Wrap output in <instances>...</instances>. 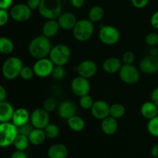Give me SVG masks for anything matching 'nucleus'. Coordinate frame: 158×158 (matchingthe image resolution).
Returning a JSON list of instances; mask_svg holds the SVG:
<instances>
[{
  "mask_svg": "<svg viewBox=\"0 0 158 158\" xmlns=\"http://www.w3.org/2000/svg\"><path fill=\"white\" fill-rule=\"evenodd\" d=\"M52 47L49 39L45 36L40 35L34 37L29 42V46H28V51L31 57L39 60V59L49 57V52Z\"/></svg>",
  "mask_w": 158,
  "mask_h": 158,
  "instance_id": "1",
  "label": "nucleus"
},
{
  "mask_svg": "<svg viewBox=\"0 0 158 158\" xmlns=\"http://www.w3.org/2000/svg\"><path fill=\"white\" fill-rule=\"evenodd\" d=\"M40 15L47 20H57L63 11L62 0H41L38 9Z\"/></svg>",
  "mask_w": 158,
  "mask_h": 158,
  "instance_id": "2",
  "label": "nucleus"
},
{
  "mask_svg": "<svg viewBox=\"0 0 158 158\" xmlns=\"http://www.w3.org/2000/svg\"><path fill=\"white\" fill-rule=\"evenodd\" d=\"M23 62L18 57H9L6 59L2 66V74L7 80H15L19 77L22 68H23Z\"/></svg>",
  "mask_w": 158,
  "mask_h": 158,
  "instance_id": "3",
  "label": "nucleus"
},
{
  "mask_svg": "<svg viewBox=\"0 0 158 158\" xmlns=\"http://www.w3.org/2000/svg\"><path fill=\"white\" fill-rule=\"evenodd\" d=\"M71 50L69 46L63 43H59L52 47L49 58L55 66H65L69 61Z\"/></svg>",
  "mask_w": 158,
  "mask_h": 158,
  "instance_id": "4",
  "label": "nucleus"
},
{
  "mask_svg": "<svg viewBox=\"0 0 158 158\" xmlns=\"http://www.w3.org/2000/svg\"><path fill=\"white\" fill-rule=\"evenodd\" d=\"M94 33V23L88 19H82L77 21L73 29L74 38L80 42H85L92 37Z\"/></svg>",
  "mask_w": 158,
  "mask_h": 158,
  "instance_id": "5",
  "label": "nucleus"
},
{
  "mask_svg": "<svg viewBox=\"0 0 158 158\" xmlns=\"http://www.w3.org/2000/svg\"><path fill=\"white\" fill-rule=\"evenodd\" d=\"M18 134V127L12 122H0V147L6 148L13 145Z\"/></svg>",
  "mask_w": 158,
  "mask_h": 158,
  "instance_id": "6",
  "label": "nucleus"
},
{
  "mask_svg": "<svg viewBox=\"0 0 158 158\" xmlns=\"http://www.w3.org/2000/svg\"><path fill=\"white\" fill-rule=\"evenodd\" d=\"M99 39L103 44L112 46L119 42L120 33L117 27L111 25H103L99 30Z\"/></svg>",
  "mask_w": 158,
  "mask_h": 158,
  "instance_id": "7",
  "label": "nucleus"
},
{
  "mask_svg": "<svg viewBox=\"0 0 158 158\" xmlns=\"http://www.w3.org/2000/svg\"><path fill=\"white\" fill-rule=\"evenodd\" d=\"M118 74L120 80L127 85H134L140 78V71L134 64H123Z\"/></svg>",
  "mask_w": 158,
  "mask_h": 158,
  "instance_id": "8",
  "label": "nucleus"
},
{
  "mask_svg": "<svg viewBox=\"0 0 158 158\" xmlns=\"http://www.w3.org/2000/svg\"><path fill=\"white\" fill-rule=\"evenodd\" d=\"M32 10L24 3H19L12 6L9 10V15L15 22H26L32 16Z\"/></svg>",
  "mask_w": 158,
  "mask_h": 158,
  "instance_id": "9",
  "label": "nucleus"
},
{
  "mask_svg": "<svg viewBox=\"0 0 158 158\" xmlns=\"http://www.w3.org/2000/svg\"><path fill=\"white\" fill-rule=\"evenodd\" d=\"M50 117L49 113L43 108H37L34 109L30 114V121L32 126L35 129H44L49 123Z\"/></svg>",
  "mask_w": 158,
  "mask_h": 158,
  "instance_id": "10",
  "label": "nucleus"
},
{
  "mask_svg": "<svg viewBox=\"0 0 158 158\" xmlns=\"http://www.w3.org/2000/svg\"><path fill=\"white\" fill-rule=\"evenodd\" d=\"M55 65L53 64L49 57L39 59L34 63L33 68L35 75L39 77H47L51 76Z\"/></svg>",
  "mask_w": 158,
  "mask_h": 158,
  "instance_id": "11",
  "label": "nucleus"
},
{
  "mask_svg": "<svg viewBox=\"0 0 158 158\" xmlns=\"http://www.w3.org/2000/svg\"><path fill=\"white\" fill-rule=\"evenodd\" d=\"M90 88L91 86L89 80L79 75L74 77L70 84L71 91L78 97H82L89 94L90 91Z\"/></svg>",
  "mask_w": 158,
  "mask_h": 158,
  "instance_id": "12",
  "label": "nucleus"
},
{
  "mask_svg": "<svg viewBox=\"0 0 158 158\" xmlns=\"http://www.w3.org/2000/svg\"><path fill=\"white\" fill-rule=\"evenodd\" d=\"M98 67L97 63L93 60H83L79 63L77 67V72L79 76L86 79L94 77L97 72Z\"/></svg>",
  "mask_w": 158,
  "mask_h": 158,
  "instance_id": "13",
  "label": "nucleus"
},
{
  "mask_svg": "<svg viewBox=\"0 0 158 158\" xmlns=\"http://www.w3.org/2000/svg\"><path fill=\"white\" fill-rule=\"evenodd\" d=\"M139 70L146 74H154L158 72V56L149 54L143 57L139 63Z\"/></svg>",
  "mask_w": 158,
  "mask_h": 158,
  "instance_id": "14",
  "label": "nucleus"
},
{
  "mask_svg": "<svg viewBox=\"0 0 158 158\" xmlns=\"http://www.w3.org/2000/svg\"><path fill=\"white\" fill-rule=\"evenodd\" d=\"M90 112L94 118L103 120L110 116V105L104 100H97L94 102Z\"/></svg>",
  "mask_w": 158,
  "mask_h": 158,
  "instance_id": "15",
  "label": "nucleus"
},
{
  "mask_svg": "<svg viewBox=\"0 0 158 158\" xmlns=\"http://www.w3.org/2000/svg\"><path fill=\"white\" fill-rule=\"evenodd\" d=\"M57 112L60 118L67 120L70 117L77 115V106L73 101L64 100L59 104Z\"/></svg>",
  "mask_w": 158,
  "mask_h": 158,
  "instance_id": "16",
  "label": "nucleus"
},
{
  "mask_svg": "<svg viewBox=\"0 0 158 158\" xmlns=\"http://www.w3.org/2000/svg\"><path fill=\"white\" fill-rule=\"evenodd\" d=\"M77 21L78 20H77L76 15L70 12H62L57 18V22L60 25V29L63 30H73Z\"/></svg>",
  "mask_w": 158,
  "mask_h": 158,
  "instance_id": "17",
  "label": "nucleus"
},
{
  "mask_svg": "<svg viewBox=\"0 0 158 158\" xmlns=\"http://www.w3.org/2000/svg\"><path fill=\"white\" fill-rule=\"evenodd\" d=\"M122 66H123V62L121 59L111 57L104 60L102 64V68L106 74H114L116 73H119Z\"/></svg>",
  "mask_w": 158,
  "mask_h": 158,
  "instance_id": "18",
  "label": "nucleus"
},
{
  "mask_svg": "<svg viewBox=\"0 0 158 158\" xmlns=\"http://www.w3.org/2000/svg\"><path fill=\"white\" fill-rule=\"evenodd\" d=\"M30 121V113L26 108H19L15 109L12 122L17 127L25 125Z\"/></svg>",
  "mask_w": 158,
  "mask_h": 158,
  "instance_id": "19",
  "label": "nucleus"
},
{
  "mask_svg": "<svg viewBox=\"0 0 158 158\" xmlns=\"http://www.w3.org/2000/svg\"><path fill=\"white\" fill-rule=\"evenodd\" d=\"M100 128H101L102 132L107 136H112V135L115 134L118 129L117 119H114L111 116L105 118L104 119L101 120Z\"/></svg>",
  "mask_w": 158,
  "mask_h": 158,
  "instance_id": "20",
  "label": "nucleus"
},
{
  "mask_svg": "<svg viewBox=\"0 0 158 158\" xmlns=\"http://www.w3.org/2000/svg\"><path fill=\"white\" fill-rule=\"evenodd\" d=\"M69 150L66 145L63 143L52 144L48 149L47 155L49 158H66Z\"/></svg>",
  "mask_w": 158,
  "mask_h": 158,
  "instance_id": "21",
  "label": "nucleus"
},
{
  "mask_svg": "<svg viewBox=\"0 0 158 158\" xmlns=\"http://www.w3.org/2000/svg\"><path fill=\"white\" fill-rule=\"evenodd\" d=\"M14 111L15 109L10 102H0V122H12Z\"/></svg>",
  "mask_w": 158,
  "mask_h": 158,
  "instance_id": "22",
  "label": "nucleus"
},
{
  "mask_svg": "<svg viewBox=\"0 0 158 158\" xmlns=\"http://www.w3.org/2000/svg\"><path fill=\"white\" fill-rule=\"evenodd\" d=\"M60 29V27L57 20H47L42 28L43 35L49 39L55 37L59 33Z\"/></svg>",
  "mask_w": 158,
  "mask_h": 158,
  "instance_id": "23",
  "label": "nucleus"
},
{
  "mask_svg": "<svg viewBox=\"0 0 158 158\" xmlns=\"http://www.w3.org/2000/svg\"><path fill=\"white\" fill-rule=\"evenodd\" d=\"M140 113L144 119L150 120L157 116L158 107L151 101L145 102L140 107Z\"/></svg>",
  "mask_w": 158,
  "mask_h": 158,
  "instance_id": "24",
  "label": "nucleus"
},
{
  "mask_svg": "<svg viewBox=\"0 0 158 158\" xmlns=\"http://www.w3.org/2000/svg\"><path fill=\"white\" fill-rule=\"evenodd\" d=\"M67 125L72 131L78 133V132H81L84 129L86 122L81 116L75 115L67 119Z\"/></svg>",
  "mask_w": 158,
  "mask_h": 158,
  "instance_id": "25",
  "label": "nucleus"
},
{
  "mask_svg": "<svg viewBox=\"0 0 158 158\" xmlns=\"http://www.w3.org/2000/svg\"><path fill=\"white\" fill-rule=\"evenodd\" d=\"M28 137H29L30 144L33 146L41 145V144H43L45 142L46 139V136L44 132V129L35 128L33 129V130L31 132V133Z\"/></svg>",
  "mask_w": 158,
  "mask_h": 158,
  "instance_id": "26",
  "label": "nucleus"
},
{
  "mask_svg": "<svg viewBox=\"0 0 158 158\" xmlns=\"http://www.w3.org/2000/svg\"><path fill=\"white\" fill-rule=\"evenodd\" d=\"M105 15V11L103 7L100 6H94L89 9L88 12V20L92 23H98L101 21Z\"/></svg>",
  "mask_w": 158,
  "mask_h": 158,
  "instance_id": "27",
  "label": "nucleus"
},
{
  "mask_svg": "<svg viewBox=\"0 0 158 158\" xmlns=\"http://www.w3.org/2000/svg\"><path fill=\"white\" fill-rule=\"evenodd\" d=\"M125 112H126V108L122 104L117 102L110 105V116L114 119H121L125 115Z\"/></svg>",
  "mask_w": 158,
  "mask_h": 158,
  "instance_id": "28",
  "label": "nucleus"
},
{
  "mask_svg": "<svg viewBox=\"0 0 158 158\" xmlns=\"http://www.w3.org/2000/svg\"><path fill=\"white\" fill-rule=\"evenodd\" d=\"M14 50V43L9 38L0 37V53L2 54H10Z\"/></svg>",
  "mask_w": 158,
  "mask_h": 158,
  "instance_id": "29",
  "label": "nucleus"
},
{
  "mask_svg": "<svg viewBox=\"0 0 158 158\" xmlns=\"http://www.w3.org/2000/svg\"><path fill=\"white\" fill-rule=\"evenodd\" d=\"M29 144H30V142H29V137L21 134L17 135L13 143V146L15 147V150H21V151H25L29 147Z\"/></svg>",
  "mask_w": 158,
  "mask_h": 158,
  "instance_id": "30",
  "label": "nucleus"
},
{
  "mask_svg": "<svg viewBox=\"0 0 158 158\" xmlns=\"http://www.w3.org/2000/svg\"><path fill=\"white\" fill-rule=\"evenodd\" d=\"M44 132L45 133H46V138L53 139H56V137H58V136L60 135V128H59L58 125H56V124L50 123V122H49V123L46 125V128L44 129Z\"/></svg>",
  "mask_w": 158,
  "mask_h": 158,
  "instance_id": "31",
  "label": "nucleus"
},
{
  "mask_svg": "<svg viewBox=\"0 0 158 158\" xmlns=\"http://www.w3.org/2000/svg\"><path fill=\"white\" fill-rule=\"evenodd\" d=\"M94 102L95 101L94 100L92 96L89 95V94L82 96V97H80V99H79L80 106L84 110H90L93 105H94Z\"/></svg>",
  "mask_w": 158,
  "mask_h": 158,
  "instance_id": "32",
  "label": "nucleus"
},
{
  "mask_svg": "<svg viewBox=\"0 0 158 158\" xmlns=\"http://www.w3.org/2000/svg\"><path fill=\"white\" fill-rule=\"evenodd\" d=\"M147 129L151 136L158 138V116L148 120Z\"/></svg>",
  "mask_w": 158,
  "mask_h": 158,
  "instance_id": "33",
  "label": "nucleus"
},
{
  "mask_svg": "<svg viewBox=\"0 0 158 158\" xmlns=\"http://www.w3.org/2000/svg\"><path fill=\"white\" fill-rule=\"evenodd\" d=\"M58 107L57 101L54 97H48L44 100L43 104V108L49 113L53 112Z\"/></svg>",
  "mask_w": 158,
  "mask_h": 158,
  "instance_id": "34",
  "label": "nucleus"
},
{
  "mask_svg": "<svg viewBox=\"0 0 158 158\" xmlns=\"http://www.w3.org/2000/svg\"><path fill=\"white\" fill-rule=\"evenodd\" d=\"M66 75V71L64 66H55L52 71V78L56 81H62L65 78Z\"/></svg>",
  "mask_w": 158,
  "mask_h": 158,
  "instance_id": "35",
  "label": "nucleus"
},
{
  "mask_svg": "<svg viewBox=\"0 0 158 158\" xmlns=\"http://www.w3.org/2000/svg\"><path fill=\"white\" fill-rule=\"evenodd\" d=\"M35 75L33 68L29 66H23L20 72L19 77L24 81H29Z\"/></svg>",
  "mask_w": 158,
  "mask_h": 158,
  "instance_id": "36",
  "label": "nucleus"
},
{
  "mask_svg": "<svg viewBox=\"0 0 158 158\" xmlns=\"http://www.w3.org/2000/svg\"><path fill=\"white\" fill-rule=\"evenodd\" d=\"M135 54L132 51H126L123 54L121 57V60L123 64H133L135 61Z\"/></svg>",
  "mask_w": 158,
  "mask_h": 158,
  "instance_id": "37",
  "label": "nucleus"
},
{
  "mask_svg": "<svg viewBox=\"0 0 158 158\" xmlns=\"http://www.w3.org/2000/svg\"><path fill=\"white\" fill-rule=\"evenodd\" d=\"M145 43L150 46H157L158 44V34L154 32L147 34L145 37Z\"/></svg>",
  "mask_w": 158,
  "mask_h": 158,
  "instance_id": "38",
  "label": "nucleus"
},
{
  "mask_svg": "<svg viewBox=\"0 0 158 158\" xmlns=\"http://www.w3.org/2000/svg\"><path fill=\"white\" fill-rule=\"evenodd\" d=\"M34 127L32 126V125L31 124L30 122H27L25 125H21V126L18 127V133L19 134L24 135V136H29V134L31 133V132L33 130Z\"/></svg>",
  "mask_w": 158,
  "mask_h": 158,
  "instance_id": "39",
  "label": "nucleus"
},
{
  "mask_svg": "<svg viewBox=\"0 0 158 158\" xmlns=\"http://www.w3.org/2000/svg\"><path fill=\"white\" fill-rule=\"evenodd\" d=\"M9 17L10 15H9V12H8V10L0 9V27L7 24Z\"/></svg>",
  "mask_w": 158,
  "mask_h": 158,
  "instance_id": "40",
  "label": "nucleus"
},
{
  "mask_svg": "<svg viewBox=\"0 0 158 158\" xmlns=\"http://www.w3.org/2000/svg\"><path fill=\"white\" fill-rule=\"evenodd\" d=\"M131 4L136 9H143L149 3V0H131Z\"/></svg>",
  "mask_w": 158,
  "mask_h": 158,
  "instance_id": "41",
  "label": "nucleus"
},
{
  "mask_svg": "<svg viewBox=\"0 0 158 158\" xmlns=\"http://www.w3.org/2000/svg\"><path fill=\"white\" fill-rule=\"evenodd\" d=\"M41 3V0H26V5L30 8L32 10L38 9Z\"/></svg>",
  "mask_w": 158,
  "mask_h": 158,
  "instance_id": "42",
  "label": "nucleus"
},
{
  "mask_svg": "<svg viewBox=\"0 0 158 158\" xmlns=\"http://www.w3.org/2000/svg\"><path fill=\"white\" fill-rule=\"evenodd\" d=\"M151 25L153 28L158 29V10L155 11L151 17Z\"/></svg>",
  "mask_w": 158,
  "mask_h": 158,
  "instance_id": "43",
  "label": "nucleus"
},
{
  "mask_svg": "<svg viewBox=\"0 0 158 158\" xmlns=\"http://www.w3.org/2000/svg\"><path fill=\"white\" fill-rule=\"evenodd\" d=\"M13 0H0V9L8 10L12 7Z\"/></svg>",
  "mask_w": 158,
  "mask_h": 158,
  "instance_id": "44",
  "label": "nucleus"
},
{
  "mask_svg": "<svg viewBox=\"0 0 158 158\" xmlns=\"http://www.w3.org/2000/svg\"><path fill=\"white\" fill-rule=\"evenodd\" d=\"M10 158H28V156L25 151L15 150L11 154Z\"/></svg>",
  "mask_w": 158,
  "mask_h": 158,
  "instance_id": "45",
  "label": "nucleus"
},
{
  "mask_svg": "<svg viewBox=\"0 0 158 158\" xmlns=\"http://www.w3.org/2000/svg\"><path fill=\"white\" fill-rule=\"evenodd\" d=\"M151 102H154L156 105L158 107V87H156L152 91L151 94Z\"/></svg>",
  "mask_w": 158,
  "mask_h": 158,
  "instance_id": "46",
  "label": "nucleus"
},
{
  "mask_svg": "<svg viewBox=\"0 0 158 158\" xmlns=\"http://www.w3.org/2000/svg\"><path fill=\"white\" fill-rule=\"evenodd\" d=\"M6 97H7V91L2 85H0V102L6 101Z\"/></svg>",
  "mask_w": 158,
  "mask_h": 158,
  "instance_id": "47",
  "label": "nucleus"
},
{
  "mask_svg": "<svg viewBox=\"0 0 158 158\" xmlns=\"http://www.w3.org/2000/svg\"><path fill=\"white\" fill-rule=\"evenodd\" d=\"M85 0H71V4L75 8H81L84 5Z\"/></svg>",
  "mask_w": 158,
  "mask_h": 158,
  "instance_id": "48",
  "label": "nucleus"
},
{
  "mask_svg": "<svg viewBox=\"0 0 158 158\" xmlns=\"http://www.w3.org/2000/svg\"><path fill=\"white\" fill-rule=\"evenodd\" d=\"M151 153L154 157L158 158V143L153 146L151 150Z\"/></svg>",
  "mask_w": 158,
  "mask_h": 158,
  "instance_id": "49",
  "label": "nucleus"
},
{
  "mask_svg": "<svg viewBox=\"0 0 158 158\" xmlns=\"http://www.w3.org/2000/svg\"><path fill=\"white\" fill-rule=\"evenodd\" d=\"M157 49H158V47H157Z\"/></svg>",
  "mask_w": 158,
  "mask_h": 158,
  "instance_id": "50",
  "label": "nucleus"
}]
</instances>
